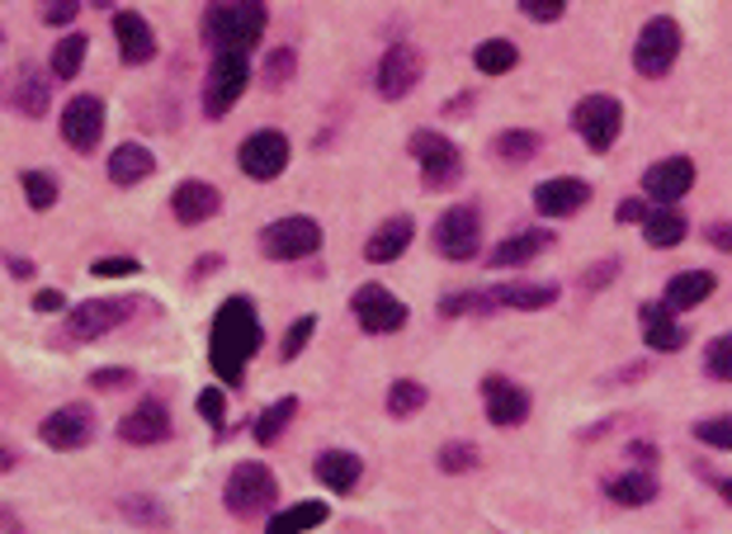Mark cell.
Segmentation results:
<instances>
[{"mask_svg": "<svg viewBox=\"0 0 732 534\" xmlns=\"http://www.w3.org/2000/svg\"><path fill=\"white\" fill-rule=\"evenodd\" d=\"M694 440L713 444V450H732V412L709 417V421H694Z\"/></svg>", "mask_w": 732, "mask_h": 534, "instance_id": "42", "label": "cell"}, {"mask_svg": "<svg viewBox=\"0 0 732 534\" xmlns=\"http://www.w3.org/2000/svg\"><path fill=\"white\" fill-rule=\"evenodd\" d=\"M104 137V100L100 95H71L62 110V142L71 152H95Z\"/></svg>", "mask_w": 732, "mask_h": 534, "instance_id": "15", "label": "cell"}, {"mask_svg": "<svg viewBox=\"0 0 732 534\" xmlns=\"http://www.w3.org/2000/svg\"><path fill=\"white\" fill-rule=\"evenodd\" d=\"M6 530L10 534H24V525H20V515H14V511H6Z\"/></svg>", "mask_w": 732, "mask_h": 534, "instance_id": "56", "label": "cell"}, {"mask_svg": "<svg viewBox=\"0 0 732 534\" xmlns=\"http://www.w3.org/2000/svg\"><path fill=\"white\" fill-rule=\"evenodd\" d=\"M573 129L596 156H605L619 142V133H623V104L615 95H605V91L586 95V100H577V110H573Z\"/></svg>", "mask_w": 732, "mask_h": 534, "instance_id": "8", "label": "cell"}, {"mask_svg": "<svg viewBox=\"0 0 732 534\" xmlns=\"http://www.w3.org/2000/svg\"><path fill=\"white\" fill-rule=\"evenodd\" d=\"M548 246H553V233H544V227H529V233H515L502 246H492L487 265H492V270H520V265H529L534 256H544Z\"/></svg>", "mask_w": 732, "mask_h": 534, "instance_id": "25", "label": "cell"}, {"mask_svg": "<svg viewBox=\"0 0 732 534\" xmlns=\"http://www.w3.org/2000/svg\"><path fill=\"white\" fill-rule=\"evenodd\" d=\"M676 58H681V24H676L671 14H652V20L642 24L638 43H633V66H638V76L662 81L667 71L676 66Z\"/></svg>", "mask_w": 732, "mask_h": 534, "instance_id": "7", "label": "cell"}, {"mask_svg": "<svg viewBox=\"0 0 732 534\" xmlns=\"http://www.w3.org/2000/svg\"><path fill=\"white\" fill-rule=\"evenodd\" d=\"M298 417V398H279V402H270L265 412L256 417V425H251V435H256V444H275L283 431H289V421Z\"/></svg>", "mask_w": 732, "mask_h": 534, "instance_id": "34", "label": "cell"}, {"mask_svg": "<svg viewBox=\"0 0 732 534\" xmlns=\"http://www.w3.org/2000/svg\"><path fill=\"white\" fill-rule=\"evenodd\" d=\"M539 147H544V137L529 133V129H506V133L492 137V156H496V162H506V166L534 162V156H539Z\"/></svg>", "mask_w": 732, "mask_h": 534, "instance_id": "31", "label": "cell"}, {"mask_svg": "<svg viewBox=\"0 0 732 534\" xmlns=\"http://www.w3.org/2000/svg\"><path fill=\"white\" fill-rule=\"evenodd\" d=\"M563 10H567V0H520V14L534 24H553V20H563Z\"/></svg>", "mask_w": 732, "mask_h": 534, "instance_id": "47", "label": "cell"}, {"mask_svg": "<svg viewBox=\"0 0 732 534\" xmlns=\"http://www.w3.org/2000/svg\"><path fill=\"white\" fill-rule=\"evenodd\" d=\"M218 265H223V256H199V260H194V270H189V275H194V279H208L213 270H218Z\"/></svg>", "mask_w": 732, "mask_h": 534, "instance_id": "54", "label": "cell"}, {"mask_svg": "<svg viewBox=\"0 0 732 534\" xmlns=\"http://www.w3.org/2000/svg\"><path fill=\"white\" fill-rule=\"evenodd\" d=\"M648 213H652L648 199H619V204H615V218H619V223H638V227H642V218H648Z\"/></svg>", "mask_w": 732, "mask_h": 534, "instance_id": "50", "label": "cell"}, {"mask_svg": "<svg viewBox=\"0 0 732 534\" xmlns=\"http://www.w3.org/2000/svg\"><path fill=\"white\" fill-rule=\"evenodd\" d=\"M20 185H24V199H29V208H52L58 204V181H52L48 171H24L20 175Z\"/></svg>", "mask_w": 732, "mask_h": 534, "instance_id": "41", "label": "cell"}, {"mask_svg": "<svg viewBox=\"0 0 732 534\" xmlns=\"http://www.w3.org/2000/svg\"><path fill=\"white\" fill-rule=\"evenodd\" d=\"M279 496V477L265 469V464H237L227 473V487H223V506L237 515V521H256L275 506Z\"/></svg>", "mask_w": 732, "mask_h": 534, "instance_id": "5", "label": "cell"}, {"mask_svg": "<svg viewBox=\"0 0 732 534\" xmlns=\"http://www.w3.org/2000/svg\"><path fill=\"white\" fill-rule=\"evenodd\" d=\"M137 383V373L133 369H95L91 373V388H100V393H118V388H133Z\"/></svg>", "mask_w": 732, "mask_h": 534, "instance_id": "48", "label": "cell"}, {"mask_svg": "<svg viewBox=\"0 0 732 534\" xmlns=\"http://www.w3.org/2000/svg\"><path fill=\"white\" fill-rule=\"evenodd\" d=\"M629 454L638 459V464H642V469H652V464H657V450H652V444H648V440H633V444H629Z\"/></svg>", "mask_w": 732, "mask_h": 534, "instance_id": "53", "label": "cell"}, {"mask_svg": "<svg viewBox=\"0 0 732 534\" xmlns=\"http://www.w3.org/2000/svg\"><path fill=\"white\" fill-rule=\"evenodd\" d=\"M312 473H317V483L327 487V492L346 496V492H354V483H360L364 459H360V454H350V450H321V454H317V464H312Z\"/></svg>", "mask_w": 732, "mask_h": 534, "instance_id": "24", "label": "cell"}, {"mask_svg": "<svg viewBox=\"0 0 732 534\" xmlns=\"http://www.w3.org/2000/svg\"><path fill=\"white\" fill-rule=\"evenodd\" d=\"M421 71H425V62H421L416 43H388V52L379 58V71H373V91L383 100H406L416 91Z\"/></svg>", "mask_w": 732, "mask_h": 534, "instance_id": "13", "label": "cell"}, {"mask_svg": "<svg viewBox=\"0 0 732 534\" xmlns=\"http://www.w3.org/2000/svg\"><path fill=\"white\" fill-rule=\"evenodd\" d=\"M110 181L118 185V189H133V185H142L147 175L156 171V156L142 147V142H118V147L110 152Z\"/></svg>", "mask_w": 732, "mask_h": 534, "instance_id": "27", "label": "cell"}, {"mask_svg": "<svg viewBox=\"0 0 732 534\" xmlns=\"http://www.w3.org/2000/svg\"><path fill=\"white\" fill-rule=\"evenodd\" d=\"M704 237H709L713 251H728V256H732V223H709Z\"/></svg>", "mask_w": 732, "mask_h": 534, "instance_id": "52", "label": "cell"}, {"mask_svg": "<svg viewBox=\"0 0 732 534\" xmlns=\"http://www.w3.org/2000/svg\"><path fill=\"white\" fill-rule=\"evenodd\" d=\"M137 308H142L137 298H85L66 312V322L58 327V346H91V341H100V336L118 331Z\"/></svg>", "mask_w": 732, "mask_h": 534, "instance_id": "3", "label": "cell"}, {"mask_svg": "<svg viewBox=\"0 0 732 534\" xmlns=\"http://www.w3.org/2000/svg\"><path fill=\"white\" fill-rule=\"evenodd\" d=\"M406 152L416 156V166H421V185L431 189V194L454 189V185H458V175H463V152H458L444 133H435V129H416L412 137H406Z\"/></svg>", "mask_w": 732, "mask_h": 534, "instance_id": "4", "label": "cell"}, {"mask_svg": "<svg viewBox=\"0 0 732 534\" xmlns=\"http://www.w3.org/2000/svg\"><path fill=\"white\" fill-rule=\"evenodd\" d=\"M605 496H610L615 506H648L652 496H657V477L648 469H638V473H619L605 483Z\"/></svg>", "mask_w": 732, "mask_h": 534, "instance_id": "32", "label": "cell"}, {"mask_svg": "<svg viewBox=\"0 0 732 534\" xmlns=\"http://www.w3.org/2000/svg\"><path fill=\"white\" fill-rule=\"evenodd\" d=\"M199 417L213 421L223 431V421H227V388L223 383L218 388H204V393H199Z\"/></svg>", "mask_w": 732, "mask_h": 534, "instance_id": "46", "label": "cell"}, {"mask_svg": "<svg viewBox=\"0 0 732 534\" xmlns=\"http://www.w3.org/2000/svg\"><path fill=\"white\" fill-rule=\"evenodd\" d=\"M91 435H95V412L85 402H66V407H58V412H48L39 421V440L48 444V450H62V454L85 450Z\"/></svg>", "mask_w": 732, "mask_h": 534, "instance_id": "14", "label": "cell"}, {"mask_svg": "<svg viewBox=\"0 0 732 534\" xmlns=\"http://www.w3.org/2000/svg\"><path fill=\"white\" fill-rule=\"evenodd\" d=\"M412 237H416V223L406 218V213H398V218H388L379 233L364 242V260L369 265H392V260L406 251V246H412Z\"/></svg>", "mask_w": 732, "mask_h": 534, "instance_id": "26", "label": "cell"}, {"mask_svg": "<svg viewBox=\"0 0 732 534\" xmlns=\"http://www.w3.org/2000/svg\"><path fill=\"white\" fill-rule=\"evenodd\" d=\"M293 71H298V52L293 48H275V52H265V85H270V91H283V85L293 81Z\"/></svg>", "mask_w": 732, "mask_h": 534, "instance_id": "38", "label": "cell"}, {"mask_svg": "<svg viewBox=\"0 0 732 534\" xmlns=\"http://www.w3.org/2000/svg\"><path fill=\"white\" fill-rule=\"evenodd\" d=\"M289 156H293V147L279 129H256L237 147V166H241V175H251V181H279L283 166H289Z\"/></svg>", "mask_w": 732, "mask_h": 534, "instance_id": "12", "label": "cell"}, {"mask_svg": "<svg viewBox=\"0 0 732 534\" xmlns=\"http://www.w3.org/2000/svg\"><path fill=\"white\" fill-rule=\"evenodd\" d=\"M246 81H251V58H241V52H213V66L204 81V114L227 119L237 110V100L246 95Z\"/></svg>", "mask_w": 732, "mask_h": 534, "instance_id": "6", "label": "cell"}, {"mask_svg": "<svg viewBox=\"0 0 732 534\" xmlns=\"http://www.w3.org/2000/svg\"><path fill=\"white\" fill-rule=\"evenodd\" d=\"M685 233H690V223H685V213L676 204H662V208H652L648 218H642V242H648L652 251H671V246H681Z\"/></svg>", "mask_w": 732, "mask_h": 534, "instance_id": "28", "label": "cell"}, {"mask_svg": "<svg viewBox=\"0 0 732 534\" xmlns=\"http://www.w3.org/2000/svg\"><path fill=\"white\" fill-rule=\"evenodd\" d=\"M719 496H723V502L732 506V477H723V483H719Z\"/></svg>", "mask_w": 732, "mask_h": 534, "instance_id": "57", "label": "cell"}, {"mask_svg": "<svg viewBox=\"0 0 732 534\" xmlns=\"http://www.w3.org/2000/svg\"><path fill=\"white\" fill-rule=\"evenodd\" d=\"M713 289H719V279H713L709 270H681V275H671L662 302L671 312H690V308H700Z\"/></svg>", "mask_w": 732, "mask_h": 534, "instance_id": "29", "label": "cell"}, {"mask_svg": "<svg viewBox=\"0 0 732 534\" xmlns=\"http://www.w3.org/2000/svg\"><path fill=\"white\" fill-rule=\"evenodd\" d=\"M62 308H66L62 289H39V294H33V312H62Z\"/></svg>", "mask_w": 732, "mask_h": 534, "instance_id": "51", "label": "cell"}, {"mask_svg": "<svg viewBox=\"0 0 732 534\" xmlns=\"http://www.w3.org/2000/svg\"><path fill=\"white\" fill-rule=\"evenodd\" d=\"M171 213H175V223H185V227H199L208 218H218L223 213V194L218 185H208V181H181L171 194Z\"/></svg>", "mask_w": 732, "mask_h": 534, "instance_id": "21", "label": "cell"}, {"mask_svg": "<svg viewBox=\"0 0 732 534\" xmlns=\"http://www.w3.org/2000/svg\"><path fill=\"white\" fill-rule=\"evenodd\" d=\"M638 322H642V341H648V350H657V355H676L690 341V331L676 322V312L667 308V302H642Z\"/></svg>", "mask_w": 732, "mask_h": 534, "instance_id": "22", "label": "cell"}, {"mask_svg": "<svg viewBox=\"0 0 732 534\" xmlns=\"http://www.w3.org/2000/svg\"><path fill=\"white\" fill-rule=\"evenodd\" d=\"M615 275H619V260H600V265H591V270L581 275V289L596 294V289H605V284H615Z\"/></svg>", "mask_w": 732, "mask_h": 534, "instance_id": "49", "label": "cell"}, {"mask_svg": "<svg viewBox=\"0 0 732 534\" xmlns=\"http://www.w3.org/2000/svg\"><path fill=\"white\" fill-rule=\"evenodd\" d=\"M6 104L24 119H43L48 104H52V81L43 76L33 62H20L10 71V85H6Z\"/></svg>", "mask_w": 732, "mask_h": 534, "instance_id": "19", "label": "cell"}, {"mask_svg": "<svg viewBox=\"0 0 732 534\" xmlns=\"http://www.w3.org/2000/svg\"><path fill=\"white\" fill-rule=\"evenodd\" d=\"M95 6H110V0H95Z\"/></svg>", "mask_w": 732, "mask_h": 534, "instance_id": "58", "label": "cell"}, {"mask_svg": "<svg viewBox=\"0 0 732 534\" xmlns=\"http://www.w3.org/2000/svg\"><path fill=\"white\" fill-rule=\"evenodd\" d=\"M435 464H440V473H473V469H477V444H468V440L440 444Z\"/></svg>", "mask_w": 732, "mask_h": 534, "instance_id": "40", "label": "cell"}, {"mask_svg": "<svg viewBox=\"0 0 732 534\" xmlns=\"http://www.w3.org/2000/svg\"><path fill=\"white\" fill-rule=\"evenodd\" d=\"M704 373L719 383H732V331L713 336V341L704 346Z\"/></svg>", "mask_w": 732, "mask_h": 534, "instance_id": "39", "label": "cell"}, {"mask_svg": "<svg viewBox=\"0 0 732 534\" xmlns=\"http://www.w3.org/2000/svg\"><path fill=\"white\" fill-rule=\"evenodd\" d=\"M312 331H317V317L308 312V317H298V322L283 331V346H279V360H298L302 350H308V341H312Z\"/></svg>", "mask_w": 732, "mask_h": 534, "instance_id": "43", "label": "cell"}, {"mask_svg": "<svg viewBox=\"0 0 732 534\" xmlns=\"http://www.w3.org/2000/svg\"><path fill=\"white\" fill-rule=\"evenodd\" d=\"M425 402H431V393H425V383H416V379H398V383L388 388V417L392 421L416 417Z\"/></svg>", "mask_w": 732, "mask_h": 534, "instance_id": "36", "label": "cell"}, {"mask_svg": "<svg viewBox=\"0 0 732 534\" xmlns=\"http://www.w3.org/2000/svg\"><path fill=\"white\" fill-rule=\"evenodd\" d=\"M114 43H118V58L128 66H147L156 58V33H152V24L142 20L137 10H118L114 14Z\"/></svg>", "mask_w": 732, "mask_h": 534, "instance_id": "23", "label": "cell"}, {"mask_svg": "<svg viewBox=\"0 0 732 534\" xmlns=\"http://www.w3.org/2000/svg\"><path fill=\"white\" fill-rule=\"evenodd\" d=\"M137 270H142V265L133 256H100L91 265V275H100V279H133Z\"/></svg>", "mask_w": 732, "mask_h": 534, "instance_id": "45", "label": "cell"}, {"mask_svg": "<svg viewBox=\"0 0 732 534\" xmlns=\"http://www.w3.org/2000/svg\"><path fill=\"white\" fill-rule=\"evenodd\" d=\"M694 185V162L690 156H662L657 166L642 171V194H648V204H681Z\"/></svg>", "mask_w": 732, "mask_h": 534, "instance_id": "17", "label": "cell"}, {"mask_svg": "<svg viewBox=\"0 0 732 534\" xmlns=\"http://www.w3.org/2000/svg\"><path fill=\"white\" fill-rule=\"evenodd\" d=\"M123 515H128L133 525H147V530H166L171 515L166 506L156 502V496H123Z\"/></svg>", "mask_w": 732, "mask_h": 534, "instance_id": "37", "label": "cell"}, {"mask_svg": "<svg viewBox=\"0 0 732 534\" xmlns=\"http://www.w3.org/2000/svg\"><path fill=\"white\" fill-rule=\"evenodd\" d=\"M529 393L520 383H511L506 373H487V379H482V412H487V421L492 425H525L529 421Z\"/></svg>", "mask_w": 732, "mask_h": 534, "instance_id": "16", "label": "cell"}, {"mask_svg": "<svg viewBox=\"0 0 732 534\" xmlns=\"http://www.w3.org/2000/svg\"><path fill=\"white\" fill-rule=\"evenodd\" d=\"M171 431H175V425H171V407L161 402V398H142L133 412L118 421V440L123 444H142V450H147V444H166Z\"/></svg>", "mask_w": 732, "mask_h": 534, "instance_id": "18", "label": "cell"}, {"mask_svg": "<svg viewBox=\"0 0 732 534\" xmlns=\"http://www.w3.org/2000/svg\"><path fill=\"white\" fill-rule=\"evenodd\" d=\"M76 14H81V0H39V20L52 29L76 24Z\"/></svg>", "mask_w": 732, "mask_h": 534, "instance_id": "44", "label": "cell"}, {"mask_svg": "<svg viewBox=\"0 0 732 534\" xmlns=\"http://www.w3.org/2000/svg\"><path fill=\"white\" fill-rule=\"evenodd\" d=\"M431 237H435V251H440L444 260H454V265L473 260V256L482 251V213H477L473 204L444 208Z\"/></svg>", "mask_w": 732, "mask_h": 534, "instance_id": "11", "label": "cell"}, {"mask_svg": "<svg viewBox=\"0 0 732 534\" xmlns=\"http://www.w3.org/2000/svg\"><path fill=\"white\" fill-rule=\"evenodd\" d=\"M350 312H354V322H360V331L369 336H392V331H402L406 327V302L388 289V284H360V289L350 294Z\"/></svg>", "mask_w": 732, "mask_h": 534, "instance_id": "10", "label": "cell"}, {"mask_svg": "<svg viewBox=\"0 0 732 534\" xmlns=\"http://www.w3.org/2000/svg\"><path fill=\"white\" fill-rule=\"evenodd\" d=\"M85 52H91V39H85V33H62V39L52 43V76L76 81L81 66H85Z\"/></svg>", "mask_w": 732, "mask_h": 534, "instance_id": "33", "label": "cell"}, {"mask_svg": "<svg viewBox=\"0 0 732 534\" xmlns=\"http://www.w3.org/2000/svg\"><path fill=\"white\" fill-rule=\"evenodd\" d=\"M327 515H331L327 502H293L265 521V534H308L317 525H327Z\"/></svg>", "mask_w": 732, "mask_h": 534, "instance_id": "30", "label": "cell"}, {"mask_svg": "<svg viewBox=\"0 0 732 534\" xmlns=\"http://www.w3.org/2000/svg\"><path fill=\"white\" fill-rule=\"evenodd\" d=\"M10 275H14V279H33V260H24V256H10Z\"/></svg>", "mask_w": 732, "mask_h": 534, "instance_id": "55", "label": "cell"}, {"mask_svg": "<svg viewBox=\"0 0 732 534\" xmlns=\"http://www.w3.org/2000/svg\"><path fill=\"white\" fill-rule=\"evenodd\" d=\"M586 204H591V185L577 181V175H553V181H544L534 189V208H539L544 218H573V213H581Z\"/></svg>", "mask_w": 732, "mask_h": 534, "instance_id": "20", "label": "cell"}, {"mask_svg": "<svg viewBox=\"0 0 732 534\" xmlns=\"http://www.w3.org/2000/svg\"><path fill=\"white\" fill-rule=\"evenodd\" d=\"M515 62H520V48H515L511 39H487L473 52V66L482 71V76H506Z\"/></svg>", "mask_w": 732, "mask_h": 534, "instance_id": "35", "label": "cell"}, {"mask_svg": "<svg viewBox=\"0 0 732 534\" xmlns=\"http://www.w3.org/2000/svg\"><path fill=\"white\" fill-rule=\"evenodd\" d=\"M265 24H270V6L265 0H213L204 10V43L213 52H241V58H251Z\"/></svg>", "mask_w": 732, "mask_h": 534, "instance_id": "2", "label": "cell"}, {"mask_svg": "<svg viewBox=\"0 0 732 534\" xmlns=\"http://www.w3.org/2000/svg\"><path fill=\"white\" fill-rule=\"evenodd\" d=\"M260 346H265V331H260L256 302L246 294H231L218 308V317H213V327H208V364H213V373H218V383L241 388L246 364L260 355Z\"/></svg>", "mask_w": 732, "mask_h": 534, "instance_id": "1", "label": "cell"}, {"mask_svg": "<svg viewBox=\"0 0 732 534\" xmlns=\"http://www.w3.org/2000/svg\"><path fill=\"white\" fill-rule=\"evenodd\" d=\"M260 251L270 260H308L321 251V223L308 213H289V218H275L260 233Z\"/></svg>", "mask_w": 732, "mask_h": 534, "instance_id": "9", "label": "cell"}]
</instances>
